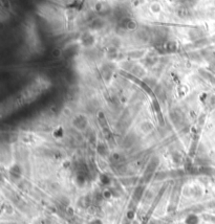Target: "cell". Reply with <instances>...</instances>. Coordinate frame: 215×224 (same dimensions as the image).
I'll return each mask as SVG.
<instances>
[{
    "label": "cell",
    "mask_w": 215,
    "mask_h": 224,
    "mask_svg": "<svg viewBox=\"0 0 215 224\" xmlns=\"http://www.w3.org/2000/svg\"><path fill=\"white\" fill-rule=\"evenodd\" d=\"M136 27H138V24L132 19H127V21L124 22V28L127 31H134L136 29Z\"/></svg>",
    "instance_id": "obj_1"
},
{
    "label": "cell",
    "mask_w": 215,
    "mask_h": 224,
    "mask_svg": "<svg viewBox=\"0 0 215 224\" xmlns=\"http://www.w3.org/2000/svg\"><path fill=\"white\" fill-rule=\"evenodd\" d=\"M82 43L84 46H91L92 44L95 43V39L92 37L91 35L89 34H85L82 38Z\"/></svg>",
    "instance_id": "obj_2"
},
{
    "label": "cell",
    "mask_w": 215,
    "mask_h": 224,
    "mask_svg": "<svg viewBox=\"0 0 215 224\" xmlns=\"http://www.w3.org/2000/svg\"><path fill=\"white\" fill-rule=\"evenodd\" d=\"M150 9H151V12L154 13V14H159V13L161 12V5H160V3H157V2H153L152 4L150 5Z\"/></svg>",
    "instance_id": "obj_3"
},
{
    "label": "cell",
    "mask_w": 215,
    "mask_h": 224,
    "mask_svg": "<svg viewBox=\"0 0 215 224\" xmlns=\"http://www.w3.org/2000/svg\"><path fill=\"white\" fill-rule=\"evenodd\" d=\"M165 48H166L167 51L172 52V51H174L175 49H176V45H175L174 42H168V43L165 45Z\"/></svg>",
    "instance_id": "obj_4"
},
{
    "label": "cell",
    "mask_w": 215,
    "mask_h": 224,
    "mask_svg": "<svg viewBox=\"0 0 215 224\" xmlns=\"http://www.w3.org/2000/svg\"><path fill=\"white\" fill-rule=\"evenodd\" d=\"M61 53H62L61 49H59V48H56L55 50L52 51V55H54L55 58H58V57H60V55H61Z\"/></svg>",
    "instance_id": "obj_5"
}]
</instances>
